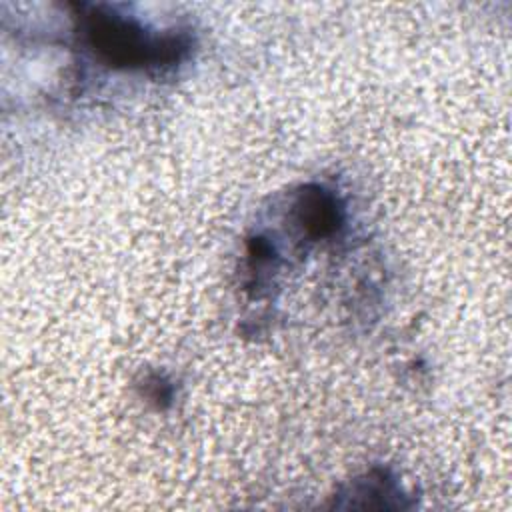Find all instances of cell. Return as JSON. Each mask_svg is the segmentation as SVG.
I'll list each match as a JSON object with an SVG mask.
<instances>
[{"mask_svg": "<svg viewBox=\"0 0 512 512\" xmlns=\"http://www.w3.org/2000/svg\"><path fill=\"white\" fill-rule=\"evenodd\" d=\"M88 46L110 66L146 68L180 60L188 42L176 34H154L134 18L102 8L82 16Z\"/></svg>", "mask_w": 512, "mask_h": 512, "instance_id": "cell-1", "label": "cell"}, {"mask_svg": "<svg viewBox=\"0 0 512 512\" xmlns=\"http://www.w3.org/2000/svg\"><path fill=\"white\" fill-rule=\"evenodd\" d=\"M298 218L310 236L322 238L330 236L342 224V210L332 194L314 188L302 194L298 204Z\"/></svg>", "mask_w": 512, "mask_h": 512, "instance_id": "cell-2", "label": "cell"}]
</instances>
